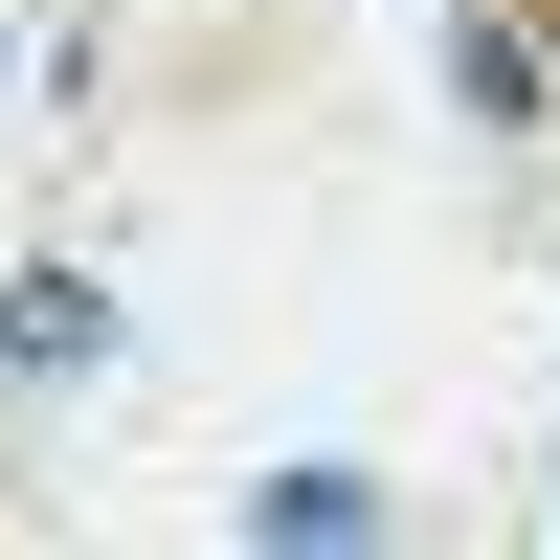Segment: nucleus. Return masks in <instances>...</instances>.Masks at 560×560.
Segmentation results:
<instances>
[{
  "label": "nucleus",
  "mask_w": 560,
  "mask_h": 560,
  "mask_svg": "<svg viewBox=\"0 0 560 560\" xmlns=\"http://www.w3.org/2000/svg\"><path fill=\"white\" fill-rule=\"evenodd\" d=\"M538 90H560V45L516 23V0H471V23H448V113H471V135H560Z\"/></svg>",
  "instance_id": "obj_1"
},
{
  "label": "nucleus",
  "mask_w": 560,
  "mask_h": 560,
  "mask_svg": "<svg viewBox=\"0 0 560 560\" xmlns=\"http://www.w3.org/2000/svg\"><path fill=\"white\" fill-rule=\"evenodd\" d=\"M0 359H23V382L113 359V292H90V269H23V292H0Z\"/></svg>",
  "instance_id": "obj_2"
},
{
  "label": "nucleus",
  "mask_w": 560,
  "mask_h": 560,
  "mask_svg": "<svg viewBox=\"0 0 560 560\" xmlns=\"http://www.w3.org/2000/svg\"><path fill=\"white\" fill-rule=\"evenodd\" d=\"M247 538H292V560H359V538H382V493H359V471H269V493H247Z\"/></svg>",
  "instance_id": "obj_3"
},
{
  "label": "nucleus",
  "mask_w": 560,
  "mask_h": 560,
  "mask_svg": "<svg viewBox=\"0 0 560 560\" xmlns=\"http://www.w3.org/2000/svg\"><path fill=\"white\" fill-rule=\"evenodd\" d=\"M516 23H538V45H560V0H516Z\"/></svg>",
  "instance_id": "obj_4"
},
{
  "label": "nucleus",
  "mask_w": 560,
  "mask_h": 560,
  "mask_svg": "<svg viewBox=\"0 0 560 560\" xmlns=\"http://www.w3.org/2000/svg\"><path fill=\"white\" fill-rule=\"evenodd\" d=\"M0 382H23V359H0Z\"/></svg>",
  "instance_id": "obj_5"
}]
</instances>
